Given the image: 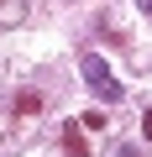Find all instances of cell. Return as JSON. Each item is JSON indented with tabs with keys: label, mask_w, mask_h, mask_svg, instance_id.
<instances>
[{
	"label": "cell",
	"mask_w": 152,
	"mask_h": 157,
	"mask_svg": "<svg viewBox=\"0 0 152 157\" xmlns=\"http://www.w3.org/2000/svg\"><path fill=\"white\" fill-rule=\"evenodd\" d=\"M79 73H84V84H89V89H95V94H100V100H110V105H115V100H121V78H115V73H110V63H105V58H100V52H89V58H84V63H79Z\"/></svg>",
	"instance_id": "cell-1"
},
{
	"label": "cell",
	"mask_w": 152,
	"mask_h": 157,
	"mask_svg": "<svg viewBox=\"0 0 152 157\" xmlns=\"http://www.w3.org/2000/svg\"><path fill=\"white\" fill-rule=\"evenodd\" d=\"M16 110H21V115H37V110H42V100H37V94H21V100H16Z\"/></svg>",
	"instance_id": "cell-2"
},
{
	"label": "cell",
	"mask_w": 152,
	"mask_h": 157,
	"mask_svg": "<svg viewBox=\"0 0 152 157\" xmlns=\"http://www.w3.org/2000/svg\"><path fill=\"white\" fill-rule=\"evenodd\" d=\"M142 131H147V141H152V110H147V121H142Z\"/></svg>",
	"instance_id": "cell-3"
},
{
	"label": "cell",
	"mask_w": 152,
	"mask_h": 157,
	"mask_svg": "<svg viewBox=\"0 0 152 157\" xmlns=\"http://www.w3.org/2000/svg\"><path fill=\"white\" fill-rule=\"evenodd\" d=\"M136 6H142V11H147V16H152V0H136Z\"/></svg>",
	"instance_id": "cell-4"
}]
</instances>
